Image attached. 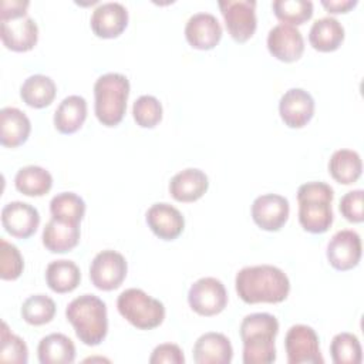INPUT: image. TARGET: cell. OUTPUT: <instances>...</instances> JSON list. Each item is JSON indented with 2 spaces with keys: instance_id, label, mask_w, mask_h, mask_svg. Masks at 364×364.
<instances>
[{
  "instance_id": "cell-21",
  "label": "cell",
  "mask_w": 364,
  "mask_h": 364,
  "mask_svg": "<svg viewBox=\"0 0 364 364\" xmlns=\"http://www.w3.org/2000/svg\"><path fill=\"white\" fill-rule=\"evenodd\" d=\"M209 188V179L202 169L186 168L175 173L169 181V193L178 202H195Z\"/></svg>"
},
{
  "instance_id": "cell-33",
  "label": "cell",
  "mask_w": 364,
  "mask_h": 364,
  "mask_svg": "<svg viewBox=\"0 0 364 364\" xmlns=\"http://www.w3.org/2000/svg\"><path fill=\"white\" fill-rule=\"evenodd\" d=\"M55 303L47 294L28 296L21 304V317L31 326L50 323L55 316Z\"/></svg>"
},
{
  "instance_id": "cell-40",
  "label": "cell",
  "mask_w": 364,
  "mask_h": 364,
  "mask_svg": "<svg viewBox=\"0 0 364 364\" xmlns=\"http://www.w3.org/2000/svg\"><path fill=\"white\" fill-rule=\"evenodd\" d=\"M28 0H1L0 1V20H10L27 16Z\"/></svg>"
},
{
  "instance_id": "cell-37",
  "label": "cell",
  "mask_w": 364,
  "mask_h": 364,
  "mask_svg": "<svg viewBox=\"0 0 364 364\" xmlns=\"http://www.w3.org/2000/svg\"><path fill=\"white\" fill-rule=\"evenodd\" d=\"M24 269V260L18 247L4 237L0 239V277L3 280H16Z\"/></svg>"
},
{
  "instance_id": "cell-12",
  "label": "cell",
  "mask_w": 364,
  "mask_h": 364,
  "mask_svg": "<svg viewBox=\"0 0 364 364\" xmlns=\"http://www.w3.org/2000/svg\"><path fill=\"white\" fill-rule=\"evenodd\" d=\"M253 222L263 230H280L289 219V200L277 193H264L257 196L250 208Z\"/></svg>"
},
{
  "instance_id": "cell-18",
  "label": "cell",
  "mask_w": 364,
  "mask_h": 364,
  "mask_svg": "<svg viewBox=\"0 0 364 364\" xmlns=\"http://www.w3.org/2000/svg\"><path fill=\"white\" fill-rule=\"evenodd\" d=\"M148 228L162 240L176 239L185 228V219L179 209L166 202H158L148 208L145 213Z\"/></svg>"
},
{
  "instance_id": "cell-15",
  "label": "cell",
  "mask_w": 364,
  "mask_h": 364,
  "mask_svg": "<svg viewBox=\"0 0 364 364\" xmlns=\"http://www.w3.org/2000/svg\"><path fill=\"white\" fill-rule=\"evenodd\" d=\"M1 225L11 236L27 239L37 230L40 225V213L27 202H9L1 209Z\"/></svg>"
},
{
  "instance_id": "cell-22",
  "label": "cell",
  "mask_w": 364,
  "mask_h": 364,
  "mask_svg": "<svg viewBox=\"0 0 364 364\" xmlns=\"http://www.w3.org/2000/svg\"><path fill=\"white\" fill-rule=\"evenodd\" d=\"M80 236L81 232L78 223H70L51 218L43 229L41 240L46 249L51 253H65L78 245Z\"/></svg>"
},
{
  "instance_id": "cell-6",
  "label": "cell",
  "mask_w": 364,
  "mask_h": 364,
  "mask_svg": "<svg viewBox=\"0 0 364 364\" xmlns=\"http://www.w3.org/2000/svg\"><path fill=\"white\" fill-rule=\"evenodd\" d=\"M117 309L129 324L139 330H152L162 324L165 318L164 303L136 287L119 293Z\"/></svg>"
},
{
  "instance_id": "cell-3",
  "label": "cell",
  "mask_w": 364,
  "mask_h": 364,
  "mask_svg": "<svg viewBox=\"0 0 364 364\" xmlns=\"http://www.w3.org/2000/svg\"><path fill=\"white\" fill-rule=\"evenodd\" d=\"M65 317L85 346H98L107 337V306L95 294L85 293L73 299L65 307Z\"/></svg>"
},
{
  "instance_id": "cell-26",
  "label": "cell",
  "mask_w": 364,
  "mask_h": 364,
  "mask_svg": "<svg viewBox=\"0 0 364 364\" xmlns=\"http://www.w3.org/2000/svg\"><path fill=\"white\" fill-rule=\"evenodd\" d=\"M87 118V101L81 95L65 97L54 112V127L61 134H74Z\"/></svg>"
},
{
  "instance_id": "cell-35",
  "label": "cell",
  "mask_w": 364,
  "mask_h": 364,
  "mask_svg": "<svg viewBox=\"0 0 364 364\" xmlns=\"http://www.w3.org/2000/svg\"><path fill=\"white\" fill-rule=\"evenodd\" d=\"M0 361L26 364L28 361V348L21 337L11 333L3 321L0 331Z\"/></svg>"
},
{
  "instance_id": "cell-5",
  "label": "cell",
  "mask_w": 364,
  "mask_h": 364,
  "mask_svg": "<svg viewBox=\"0 0 364 364\" xmlns=\"http://www.w3.org/2000/svg\"><path fill=\"white\" fill-rule=\"evenodd\" d=\"M129 80L119 73H107L94 84V111L97 119L105 127L118 125L127 111Z\"/></svg>"
},
{
  "instance_id": "cell-24",
  "label": "cell",
  "mask_w": 364,
  "mask_h": 364,
  "mask_svg": "<svg viewBox=\"0 0 364 364\" xmlns=\"http://www.w3.org/2000/svg\"><path fill=\"white\" fill-rule=\"evenodd\" d=\"M75 354L73 340L63 333L47 334L37 346V357L41 364H71Z\"/></svg>"
},
{
  "instance_id": "cell-4",
  "label": "cell",
  "mask_w": 364,
  "mask_h": 364,
  "mask_svg": "<svg viewBox=\"0 0 364 364\" xmlns=\"http://www.w3.org/2000/svg\"><path fill=\"white\" fill-rule=\"evenodd\" d=\"M333 188L321 181L306 182L297 189L299 222L306 232L324 233L330 229L334 215Z\"/></svg>"
},
{
  "instance_id": "cell-41",
  "label": "cell",
  "mask_w": 364,
  "mask_h": 364,
  "mask_svg": "<svg viewBox=\"0 0 364 364\" xmlns=\"http://www.w3.org/2000/svg\"><path fill=\"white\" fill-rule=\"evenodd\" d=\"M321 6L333 14L347 13L357 6V0H321Z\"/></svg>"
},
{
  "instance_id": "cell-39",
  "label": "cell",
  "mask_w": 364,
  "mask_h": 364,
  "mask_svg": "<svg viewBox=\"0 0 364 364\" xmlns=\"http://www.w3.org/2000/svg\"><path fill=\"white\" fill-rule=\"evenodd\" d=\"M151 364H183L185 363V355L183 351L178 344L173 343H164L159 344L154 348L151 357H149Z\"/></svg>"
},
{
  "instance_id": "cell-1",
  "label": "cell",
  "mask_w": 364,
  "mask_h": 364,
  "mask_svg": "<svg viewBox=\"0 0 364 364\" xmlns=\"http://www.w3.org/2000/svg\"><path fill=\"white\" fill-rule=\"evenodd\" d=\"M235 289L247 304L280 303L289 296L290 280L273 264L246 266L236 273Z\"/></svg>"
},
{
  "instance_id": "cell-38",
  "label": "cell",
  "mask_w": 364,
  "mask_h": 364,
  "mask_svg": "<svg viewBox=\"0 0 364 364\" xmlns=\"http://www.w3.org/2000/svg\"><path fill=\"white\" fill-rule=\"evenodd\" d=\"M363 198L364 191L363 189H354L344 193L340 199V213L353 223H361L364 220V212H363Z\"/></svg>"
},
{
  "instance_id": "cell-20",
  "label": "cell",
  "mask_w": 364,
  "mask_h": 364,
  "mask_svg": "<svg viewBox=\"0 0 364 364\" xmlns=\"http://www.w3.org/2000/svg\"><path fill=\"white\" fill-rule=\"evenodd\" d=\"M232 358L233 347L222 333H205L193 344V361L196 364H229Z\"/></svg>"
},
{
  "instance_id": "cell-19",
  "label": "cell",
  "mask_w": 364,
  "mask_h": 364,
  "mask_svg": "<svg viewBox=\"0 0 364 364\" xmlns=\"http://www.w3.org/2000/svg\"><path fill=\"white\" fill-rule=\"evenodd\" d=\"M0 37L6 48L17 53L28 51L37 44L38 27L30 16L1 20Z\"/></svg>"
},
{
  "instance_id": "cell-28",
  "label": "cell",
  "mask_w": 364,
  "mask_h": 364,
  "mask_svg": "<svg viewBox=\"0 0 364 364\" xmlns=\"http://www.w3.org/2000/svg\"><path fill=\"white\" fill-rule=\"evenodd\" d=\"M57 94V87L53 78L44 74H34L27 77L20 87V97L23 102L33 108L48 107Z\"/></svg>"
},
{
  "instance_id": "cell-30",
  "label": "cell",
  "mask_w": 364,
  "mask_h": 364,
  "mask_svg": "<svg viewBox=\"0 0 364 364\" xmlns=\"http://www.w3.org/2000/svg\"><path fill=\"white\" fill-rule=\"evenodd\" d=\"M14 186L26 196H43L53 186L51 173L38 165H27L17 171Z\"/></svg>"
},
{
  "instance_id": "cell-23",
  "label": "cell",
  "mask_w": 364,
  "mask_h": 364,
  "mask_svg": "<svg viewBox=\"0 0 364 364\" xmlns=\"http://www.w3.org/2000/svg\"><path fill=\"white\" fill-rule=\"evenodd\" d=\"M31 122L28 117L16 107L0 109V142L3 146L16 148L24 144L30 135Z\"/></svg>"
},
{
  "instance_id": "cell-29",
  "label": "cell",
  "mask_w": 364,
  "mask_h": 364,
  "mask_svg": "<svg viewBox=\"0 0 364 364\" xmlns=\"http://www.w3.org/2000/svg\"><path fill=\"white\" fill-rule=\"evenodd\" d=\"M81 282L80 267L68 259L53 260L46 267V283L55 293H70Z\"/></svg>"
},
{
  "instance_id": "cell-2",
  "label": "cell",
  "mask_w": 364,
  "mask_h": 364,
  "mask_svg": "<svg viewBox=\"0 0 364 364\" xmlns=\"http://www.w3.org/2000/svg\"><path fill=\"white\" fill-rule=\"evenodd\" d=\"M245 364H270L276 361L274 338L279 321L270 313H252L240 323Z\"/></svg>"
},
{
  "instance_id": "cell-14",
  "label": "cell",
  "mask_w": 364,
  "mask_h": 364,
  "mask_svg": "<svg viewBox=\"0 0 364 364\" xmlns=\"http://www.w3.org/2000/svg\"><path fill=\"white\" fill-rule=\"evenodd\" d=\"M279 114L289 128H303L314 115V98L303 88H290L280 97Z\"/></svg>"
},
{
  "instance_id": "cell-34",
  "label": "cell",
  "mask_w": 364,
  "mask_h": 364,
  "mask_svg": "<svg viewBox=\"0 0 364 364\" xmlns=\"http://www.w3.org/2000/svg\"><path fill=\"white\" fill-rule=\"evenodd\" d=\"M272 10L282 23L299 26L311 18L313 3L310 0H274Z\"/></svg>"
},
{
  "instance_id": "cell-11",
  "label": "cell",
  "mask_w": 364,
  "mask_h": 364,
  "mask_svg": "<svg viewBox=\"0 0 364 364\" xmlns=\"http://www.w3.org/2000/svg\"><path fill=\"white\" fill-rule=\"evenodd\" d=\"M363 253L361 237L355 230L343 229L336 232L327 243L326 256L331 267L340 272L350 270L360 263Z\"/></svg>"
},
{
  "instance_id": "cell-17",
  "label": "cell",
  "mask_w": 364,
  "mask_h": 364,
  "mask_svg": "<svg viewBox=\"0 0 364 364\" xmlns=\"http://www.w3.org/2000/svg\"><path fill=\"white\" fill-rule=\"evenodd\" d=\"M128 24V10L118 1H105L98 4L91 14L90 26L97 37H118Z\"/></svg>"
},
{
  "instance_id": "cell-31",
  "label": "cell",
  "mask_w": 364,
  "mask_h": 364,
  "mask_svg": "<svg viewBox=\"0 0 364 364\" xmlns=\"http://www.w3.org/2000/svg\"><path fill=\"white\" fill-rule=\"evenodd\" d=\"M50 213L58 220L80 225L85 215V202L74 192H61L50 200Z\"/></svg>"
},
{
  "instance_id": "cell-25",
  "label": "cell",
  "mask_w": 364,
  "mask_h": 364,
  "mask_svg": "<svg viewBox=\"0 0 364 364\" xmlns=\"http://www.w3.org/2000/svg\"><path fill=\"white\" fill-rule=\"evenodd\" d=\"M344 40L343 24L331 16L317 18L309 31V41L311 47L321 53L337 50Z\"/></svg>"
},
{
  "instance_id": "cell-32",
  "label": "cell",
  "mask_w": 364,
  "mask_h": 364,
  "mask_svg": "<svg viewBox=\"0 0 364 364\" xmlns=\"http://www.w3.org/2000/svg\"><path fill=\"white\" fill-rule=\"evenodd\" d=\"M330 355L334 364H360L363 348L360 340L353 333H338L330 343Z\"/></svg>"
},
{
  "instance_id": "cell-9",
  "label": "cell",
  "mask_w": 364,
  "mask_h": 364,
  "mask_svg": "<svg viewBox=\"0 0 364 364\" xmlns=\"http://www.w3.org/2000/svg\"><path fill=\"white\" fill-rule=\"evenodd\" d=\"M188 303L199 316H216L228 304L225 284L216 277H200L188 290Z\"/></svg>"
},
{
  "instance_id": "cell-27",
  "label": "cell",
  "mask_w": 364,
  "mask_h": 364,
  "mask_svg": "<svg viewBox=\"0 0 364 364\" xmlns=\"http://www.w3.org/2000/svg\"><path fill=\"white\" fill-rule=\"evenodd\" d=\"M361 172L363 162L357 151L341 148L334 151L328 159V173L338 183H354L361 176Z\"/></svg>"
},
{
  "instance_id": "cell-13",
  "label": "cell",
  "mask_w": 364,
  "mask_h": 364,
  "mask_svg": "<svg viewBox=\"0 0 364 364\" xmlns=\"http://www.w3.org/2000/svg\"><path fill=\"white\" fill-rule=\"evenodd\" d=\"M266 44L269 53L284 63L299 60L304 51V38L300 30L286 23H279L269 30Z\"/></svg>"
},
{
  "instance_id": "cell-36",
  "label": "cell",
  "mask_w": 364,
  "mask_h": 364,
  "mask_svg": "<svg viewBox=\"0 0 364 364\" xmlns=\"http://www.w3.org/2000/svg\"><path fill=\"white\" fill-rule=\"evenodd\" d=\"M162 104L154 95H141L132 105V117L142 128L156 127L162 119Z\"/></svg>"
},
{
  "instance_id": "cell-16",
  "label": "cell",
  "mask_w": 364,
  "mask_h": 364,
  "mask_svg": "<svg viewBox=\"0 0 364 364\" xmlns=\"http://www.w3.org/2000/svg\"><path fill=\"white\" fill-rule=\"evenodd\" d=\"M186 41L196 50H210L222 38V26L216 16L208 11L192 14L185 24Z\"/></svg>"
},
{
  "instance_id": "cell-7",
  "label": "cell",
  "mask_w": 364,
  "mask_h": 364,
  "mask_svg": "<svg viewBox=\"0 0 364 364\" xmlns=\"http://www.w3.org/2000/svg\"><path fill=\"white\" fill-rule=\"evenodd\" d=\"M289 364H323L320 341L316 330L307 324L291 326L284 337Z\"/></svg>"
},
{
  "instance_id": "cell-8",
  "label": "cell",
  "mask_w": 364,
  "mask_h": 364,
  "mask_svg": "<svg viewBox=\"0 0 364 364\" xmlns=\"http://www.w3.org/2000/svg\"><path fill=\"white\" fill-rule=\"evenodd\" d=\"M220 13L230 37L237 43L247 41L256 31V1L255 0H220Z\"/></svg>"
},
{
  "instance_id": "cell-10",
  "label": "cell",
  "mask_w": 364,
  "mask_h": 364,
  "mask_svg": "<svg viewBox=\"0 0 364 364\" xmlns=\"http://www.w3.org/2000/svg\"><path fill=\"white\" fill-rule=\"evenodd\" d=\"M128 264L125 257L112 249L98 252L90 264L91 283L100 290H115L125 280Z\"/></svg>"
}]
</instances>
